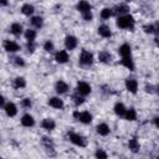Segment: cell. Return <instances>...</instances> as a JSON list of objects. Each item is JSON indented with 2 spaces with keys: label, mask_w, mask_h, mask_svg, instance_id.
<instances>
[{
  "label": "cell",
  "mask_w": 159,
  "mask_h": 159,
  "mask_svg": "<svg viewBox=\"0 0 159 159\" xmlns=\"http://www.w3.org/2000/svg\"><path fill=\"white\" fill-rule=\"evenodd\" d=\"M134 17L129 14L127 15H120L117 17V26L119 29H123V30H132L134 27Z\"/></svg>",
  "instance_id": "obj_1"
},
{
  "label": "cell",
  "mask_w": 159,
  "mask_h": 159,
  "mask_svg": "<svg viewBox=\"0 0 159 159\" xmlns=\"http://www.w3.org/2000/svg\"><path fill=\"white\" fill-rule=\"evenodd\" d=\"M68 139H70V142H71L72 144H75V145H77V147L83 148V147L87 145V139H86L83 135L78 134V133L68 132Z\"/></svg>",
  "instance_id": "obj_2"
},
{
  "label": "cell",
  "mask_w": 159,
  "mask_h": 159,
  "mask_svg": "<svg viewBox=\"0 0 159 159\" xmlns=\"http://www.w3.org/2000/svg\"><path fill=\"white\" fill-rule=\"evenodd\" d=\"M78 62L82 66H91L93 63V55L87 50H82L78 57Z\"/></svg>",
  "instance_id": "obj_3"
},
{
  "label": "cell",
  "mask_w": 159,
  "mask_h": 159,
  "mask_svg": "<svg viewBox=\"0 0 159 159\" xmlns=\"http://www.w3.org/2000/svg\"><path fill=\"white\" fill-rule=\"evenodd\" d=\"M92 88H91V84L84 82V81H80L77 82V86H76V92L80 93L81 96H88L91 93Z\"/></svg>",
  "instance_id": "obj_4"
},
{
  "label": "cell",
  "mask_w": 159,
  "mask_h": 159,
  "mask_svg": "<svg viewBox=\"0 0 159 159\" xmlns=\"http://www.w3.org/2000/svg\"><path fill=\"white\" fill-rule=\"evenodd\" d=\"M2 46H4V50L6 52H11V53L12 52H17L20 50V45L17 42L12 41V40H5Z\"/></svg>",
  "instance_id": "obj_5"
},
{
  "label": "cell",
  "mask_w": 159,
  "mask_h": 159,
  "mask_svg": "<svg viewBox=\"0 0 159 159\" xmlns=\"http://www.w3.org/2000/svg\"><path fill=\"white\" fill-rule=\"evenodd\" d=\"M7 117H15L17 114V107L14 102H6V104L2 108Z\"/></svg>",
  "instance_id": "obj_6"
},
{
  "label": "cell",
  "mask_w": 159,
  "mask_h": 159,
  "mask_svg": "<svg viewBox=\"0 0 159 159\" xmlns=\"http://www.w3.org/2000/svg\"><path fill=\"white\" fill-rule=\"evenodd\" d=\"M124 84H125V88H127L128 92H130L133 94L137 93V91H138V82H137L135 78H127Z\"/></svg>",
  "instance_id": "obj_7"
},
{
  "label": "cell",
  "mask_w": 159,
  "mask_h": 159,
  "mask_svg": "<svg viewBox=\"0 0 159 159\" xmlns=\"http://www.w3.org/2000/svg\"><path fill=\"white\" fill-rule=\"evenodd\" d=\"M77 45H78V41H77V37H75V36H72V35H68V36H66V39H65V46H66V48L67 50H75L76 47H77Z\"/></svg>",
  "instance_id": "obj_8"
},
{
  "label": "cell",
  "mask_w": 159,
  "mask_h": 159,
  "mask_svg": "<svg viewBox=\"0 0 159 159\" xmlns=\"http://www.w3.org/2000/svg\"><path fill=\"white\" fill-rule=\"evenodd\" d=\"M55 60L57 63H66L68 60H70V56H68V52L66 50H60L56 52L55 55Z\"/></svg>",
  "instance_id": "obj_9"
},
{
  "label": "cell",
  "mask_w": 159,
  "mask_h": 159,
  "mask_svg": "<svg viewBox=\"0 0 159 159\" xmlns=\"http://www.w3.org/2000/svg\"><path fill=\"white\" fill-rule=\"evenodd\" d=\"M47 103H48L50 107H52L55 109H62L63 106H65L63 101L60 97H51V98H48V102Z\"/></svg>",
  "instance_id": "obj_10"
},
{
  "label": "cell",
  "mask_w": 159,
  "mask_h": 159,
  "mask_svg": "<svg viewBox=\"0 0 159 159\" xmlns=\"http://www.w3.org/2000/svg\"><path fill=\"white\" fill-rule=\"evenodd\" d=\"M20 122H21V124H22L24 127H26V128H31V127H34V124H35L34 117H32L31 114H29V113L24 114V116L21 117Z\"/></svg>",
  "instance_id": "obj_11"
},
{
  "label": "cell",
  "mask_w": 159,
  "mask_h": 159,
  "mask_svg": "<svg viewBox=\"0 0 159 159\" xmlns=\"http://www.w3.org/2000/svg\"><path fill=\"white\" fill-rule=\"evenodd\" d=\"M76 9L78 10V12H81V14H84V12H88V11H91V4H89L87 0H80V1L77 2V6H76Z\"/></svg>",
  "instance_id": "obj_12"
},
{
  "label": "cell",
  "mask_w": 159,
  "mask_h": 159,
  "mask_svg": "<svg viewBox=\"0 0 159 159\" xmlns=\"http://www.w3.org/2000/svg\"><path fill=\"white\" fill-rule=\"evenodd\" d=\"M118 53L120 55V57H128L132 56V47L129 43H122L118 48Z\"/></svg>",
  "instance_id": "obj_13"
},
{
  "label": "cell",
  "mask_w": 159,
  "mask_h": 159,
  "mask_svg": "<svg viewBox=\"0 0 159 159\" xmlns=\"http://www.w3.org/2000/svg\"><path fill=\"white\" fill-rule=\"evenodd\" d=\"M97 31H98V35L102 36V37H104V39H108V37L112 36V31H111V29H109L108 25H104V24L103 25H99L98 29H97Z\"/></svg>",
  "instance_id": "obj_14"
},
{
  "label": "cell",
  "mask_w": 159,
  "mask_h": 159,
  "mask_svg": "<svg viewBox=\"0 0 159 159\" xmlns=\"http://www.w3.org/2000/svg\"><path fill=\"white\" fill-rule=\"evenodd\" d=\"M55 89L58 94H65L68 92V84L65 82V81H57L56 84H55Z\"/></svg>",
  "instance_id": "obj_15"
},
{
  "label": "cell",
  "mask_w": 159,
  "mask_h": 159,
  "mask_svg": "<svg viewBox=\"0 0 159 159\" xmlns=\"http://www.w3.org/2000/svg\"><path fill=\"white\" fill-rule=\"evenodd\" d=\"M98 61L106 65H109L112 62V55L108 51H101L98 53Z\"/></svg>",
  "instance_id": "obj_16"
},
{
  "label": "cell",
  "mask_w": 159,
  "mask_h": 159,
  "mask_svg": "<svg viewBox=\"0 0 159 159\" xmlns=\"http://www.w3.org/2000/svg\"><path fill=\"white\" fill-rule=\"evenodd\" d=\"M113 12H114L116 15H118V16H120V15H127V14L129 12V6L125 5V4H119V5H117V6L113 9Z\"/></svg>",
  "instance_id": "obj_17"
},
{
  "label": "cell",
  "mask_w": 159,
  "mask_h": 159,
  "mask_svg": "<svg viewBox=\"0 0 159 159\" xmlns=\"http://www.w3.org/2000/svg\"><path fill=\"white\" fill-rule=\"evenodd\" d=\"M41 127H42L45 130H53L55 127H56V123H55V120H53L52 118H45V119H42V122H41Z\"/></svg>",
  "instance_id": "obj_18"
},
{
  "label": "cell",
  "mask_w": 159,
  "mask_h": 159,
  "mask_svg": "<svg viewBox=\"0 0 159 159\" xmlns=\"http://www.w3.org/2000/svg\"><path fill=\"white\" fill-rule=\"evenodd\" d=\"M96 129H97V133L99 135H102V137H106V135H108L111 133V128H109V125L107 123H99Z\"/></svg>",
  "instance_id": "obj_19"
},
{
  "label": "cell",
  "mask_w": 159,
  "mask_h": 159,
  "mask_svg": "<svg viewBox=\"0 0 159 159\" xmlns=\"http://www.w3.org/2000/svg\"><path fill=\"white\" fill-rule=\"evenodd\" d=\"M78 120L83 124H89L92 122V114L88 112V111H83V112H80V117H78Z\"/></svg>",
  "instance_id": "obj_20"
},
{
  "label": "cell",
  "mask_w": 159,
  "mask_h": 159,
  "mask_svg": "<svg viewBox=\"0 0 159 159\" xmlns=\"http://www.w3.org/2000/svg\"><path fill=\"white\" fill-rule=\"evenodd\" d=\"M120 65L124 66L125 68H128L129 71H134V61L132 60V56L122 57V60H120Z\"/></svg>",
  "instance_id": "obj_21"
},
{
  "label": "cell",
  "mask_w": 159,
  "mask_h": 159,
  "mask_svg": "<svg viewBox=\"0 0 159 159\" xmlns=\"http://www.w3.org/2000/svg\"><path fill=\"white\" fill-rule=\"evenodd\" d=\"M113 109H114V113H116L117 116H119V117H124V114H125V112H127V108H125V106H124L122 102H117V103L114 104Z\"/></svg>",
  "instance_id": "obj_22"
},
{
  "label": "cell",
  "mask_w": 159,
  "mask_h": 159,
  "mask_svg": "<svg viewBox=\"0 0 159 159\" xmlns=\"http://www.w3.org/2000/svg\"><path fill=\"white\" fill-rule=\"evenodd\" d=\"M41 143H42V145L45 147V149H46L48 153H50L51 150H53V149H55V144H53L52 138L43 137V138H42V140H41Z\"/></svg>",
  "instance_id": "obj_23"
},
{
  "label": "cell",
  "mask_w": 159,
  "mask_h": 159,
  "mask_svg": "<svg viewBox=\"0 0 159 159\" xmlns=\"http://www.w3.org/2000/svg\"><path fill=\"white\" fill-rule=\"evenodd\" d=\"M26 86V80L24 78V77H16V78H14V81H12V87L15 88V89H21V88H24Z\"/></svg>",
  "instance_id": "obj_24"
},
{
  "label": "cell",
  "mask_w": 159,
  "mask_h": 159,
  "mask_svg": "<svg viewBox=\"0 0 159 159\" xmlns=\"http://www.w3.org/2000/svg\"><path fill=\"white\" fill-rule=\"evenodd\" d=\"M128 148H129L133 153H137V152L140 149V144H139L138 139H137V138L129 139V140H128Z\"/></svg>",
  "instance_id": "obj_25"
},
{
  "label": "cell",
  "mask_w": 159,
  "mask_h": 159,
  "mask_svg": "<svg viewBox=\"0 0 159 159\" xmlns=\"http://www.w3.org/2000/svg\"><path fill=\"white\" fill-rule=\"evenodd\" d=\"M10 32H11L12 35H15V36H20V35L22 34V26H21V24H19V22L11 24V26H10Z\"/></svg>",
  "instance_id": "obj_26"
},
{
  "label": "cell",
  "mask_w": 159,
  "mask_h": 159,
  "mask_svg": "<svg viewBox=\"0 0 159 159\" xmlns=\"http://www.w3.org/2000/svg\"><path fill=\"white\" fill-rule=\"evenodd\" d=\"M30 22L35 29H41L43 26V19L41 16H32Z\"/></svg>",
  "instance_id": "obj_27"
},
{
  "label": "cell",
  "mask_w": 159,
  "mask_h": 159,
  "mask_svg": "<svg viewBox=\"0 0 159 159\" xmlns=\"http://www.w3.org/2000/svg\"><path fill=\"white\" fill-rule=\"evenodd\" d=\"M34 11H35V7H34V5H31V4H24V5L21 6V12H22L24 15H26V16L32 15Z\"/></svg>",
  "instance_id": "obj_28"
},
{
  "label": "cell",
  "mask_w": 159,
  "mask_h": 159,
  "mask_svg": "<svg viewBox=\"0 0 159 159\" xmlns=\"http://www.w3.org/2000/svg\"><path fill=\"white\" fill-rule=\"evenodd\" d=\"M124 118H125L127 120H129V122L135 120V119H137V111H135L134 108L127 109V112H125V114H124Z\"/></svg>",
  "instance_id": "obj_29"
},
{
  "label": "cell",
  "mask_w": 159,
  "mask_h": 159,
  "mask_svg": "<svg viewBox=\"0 0 159 159\" xmlns=\"http://www.w3.org/2000/svg\"><path fill=\"white\" fill-rule=\"evenodd\" d=\"M24 35H25V39H26L29 42H34L35 39H36V31L32 30V29H27Z\"/></svg>",
  "instance_id": "obj_30"
},
{
  "label": "cell",
  "mask_w": 159,
  "mask_h": 159,
  "mask_svg": "<svg viewBox=\"0 0 159 159\" xmlns=\"http://www.w3.org/2000/svg\"><path fill=\"white\" fill-rule=\"evenodd\" d=\"M113 14H114V12H113V9L104 7V9L101 10V19H103V20H108Z\"/></svg>",
  "instance_id": "obj_31"
},
{
  "label": "cell",
  "mask_w": 159,
  "mask_h": 159,
  "mask_svg": "<svg viewBox=\"0 0 159 159\" xmlns=\"http://www.w3.org/2000/svg\"><path fill=\"white\" fill-rule=\"evenodd\" d=\"M72 101H73V103H75L76 106H80V104L84 103V96H81L80 93L76 92V93L72 96Z\"/></svg>",
  "instance_id": "obj_32"
},
{
  "label": "cell",
  "mask_w": 159,
  "mask_h": 159,
  "mask_svg": "<svg viewBox=\"0 0 159 159\" xmlns=\"http://www.w3.org/2000/svg\"><path fill=\"white\" fill-rule=\"evenodd\" d=\"M43 50H45L46 52H52V51L55 50V45H53V42H52L51 40H47V41L43 43Z\"/></svg>",
  "instance_id": "obj_33"
},
{
  "label": "cell",
  "mask_w": 159,
  "mask_h": 159,
  "mask_svg": "<svg viewBox=\"0 0 159 159\" xmlns=\"http://www.w3.org/2000/svg\"><path fill=\"white\" fill-rule=\"evenodd\" d=\"M21 107L25 108V109H30V108L32 107L31 99H30V98H24V99L21 101Z\"/></svg>",
  "instance_id": "obj_34"
},
{
  "label": "cell",
  "mask_w": 159,
  "mask_h": 159,
  "mask_svg": "<svg viewBox=\"0 0 159 159\" xmlns=\"http://www.w3.org/2000/svg\"><path fill=\"white\" fill-rule=\"evenodd\" d=\"M143 30L145 34H154L155 30H154V24H148V25H144L143 26Z\"/></svg>",
  "instance_id": "obj_35"
},
{
  "label": "cell",
  "mask_w": 159,
  "mask_h": 159,
  "mask_svg": "<svg viewBox=\"0 0 159 159\" xmlns=\"http://www.w3.org/2000/svg\"><path fill=\"white\" fill-rule=\"evenodd\" d=\"M94 155H96V158H99V159H106V158L108 157L107 153H106L103 149H97L96 153H94Z\"/></svg>",
  "instance_id": "obj_36"
},
{
  "label": "cell",
  "mask_w": 159,
  "mask_h": 159,
  "mask_svg": "<svg viewBox=\"0 0 159 159\" xmlns=\"http://www.w3.org/2000/svg\"><path fill=\"white\" fill-rule=\"evenodd\" d=\"M82 15V19L84 21H91L93 19V15H92V11H88V12H84V14H81Z\"/></svg>",
  "instance_id": "obj_37"
},
{
  "label": "cell",
  "mask_w": 159,
  "mask_h": 159,
  "mask_svg": "<svg viewBox=\"0 0 159 159\" xmlns=\"http://www.w3.org/2000/svg\"><path fill=\"white\" fill-rule=\"evenodd\" d=\"M14 63H15L16 66H19V67L25 66V61H24V58H21V57H15V58H14Z\"/></svg>",
  "instance_id": "obj_38"
},
{
  "label": "cell",
  "mask_w": 159,
  "mask_h": 159,
  "mask_svg": "<svg viewBox=\"0 0 159 159\" xmlns=\"http://www.w3.org/2000/svg\"><path fill=\"white\" fill-rule=\"evenodd\" d=\"M26 47H27V51L29 52H34L35 51V43L34 42H29L27 41V46Z\"/></svg>",
  "instance_id": "obj_39"
},
{
  "label": "cell",
  "mask_w": 159,
  "mask_h": 159,
  "mask_svg": "<svg viewBox=\"0 0 159 159\" xmlns=\"http://www.w3.org/2000/svg\"><path fill=\"white\" fill-rule=\"evenodd\" d=\"M154 86H152V84H147L145 86V92H148V93H153L154 92Z\"/></svg>",
  "instance_id": "obj_40"
},
{
  "label": "cell",
  "mask_w": 159,
  "mask_h": 159,
  "mask_svg": "<svg viewBox=\"0 0 159 159\" xmlns=\"http://www.w3.org/2000/svg\"><path fill=\"white\" fill-rule=\"evenodd\" d=\"M154 30H155V32H154V34L159 35V22H155V24H154Z\"/></svg>",
  "instance_id": "obj_41"
},
{
  "label": "cell",
  "mask_w": 159,
  "mask_h": 159,
  "mask_svg": "<svg viewBox=\"0 0 159 159\" xmlns=\"http://www.w3.org/2000/svg\"><path fill=\"white\" fill-rule=\"evenodd\" d=\"M153 122H154V125H155V127L159 129V116H158V117H155Z\"/></svg>",
  "instance_id": "obj_42"
},
{
  "label": "cell",
  "mask_w": 159,
  "mask_h": 159,
  "mask_svg": "<svg viewBox=\"0 0 159 159\" xmlns=\"http://www.w3.org/2000/svg\"><path fill=\"white\" fill-rule=\"evenodd\" d=\"M73 117H75L76 119H78V117H80V111H75V112H73Z\"/></svg>",
  "instance_id": "obj_43"
},
{
  "label": "cell",
  "mask_w": 159,
  "mask_h": 159,
  "mask_svg": "<svg viewBox=\"0 0 159 159\" xmlns=\"http://www.w3.org/2000/svg\"><path fill=\"white\" fill-rule=\"evenodd\" d=\"M0 5L1 6H6L7 5V0H0Z\"/></svg>",
  "instance_id": "obj_44"
},
{
  "label": "cell",
  "mask_w": 159,
  "mask_h": 159,
  "mask_svg": "<svg viewBox=\"0 0 159 159\" xmlns=\"http://www.w3.org/2000/svg\"><path fill=\"white\" fill-rule=\"evenodd\" d=\"M155 43H157V46L159 47V35H157V37H155Z\"/></svg>",
  "instance_id": "obj_45"
},
{
  "label": "cell",
  "mask_w": 159,
  "mask_h": 159,
  "mask_svg": "<svg viewBox=\"0 0 159 159\" xmlns=\"http://www.w3.org/2000/svg\"><path fill=\"white\" fill-rule=\"evenodd\" d=\"M124 1H127V2H130V1H132V0H124Z\"/></svg>",
  "instance_id": "obj_46"
}]
</instances>
